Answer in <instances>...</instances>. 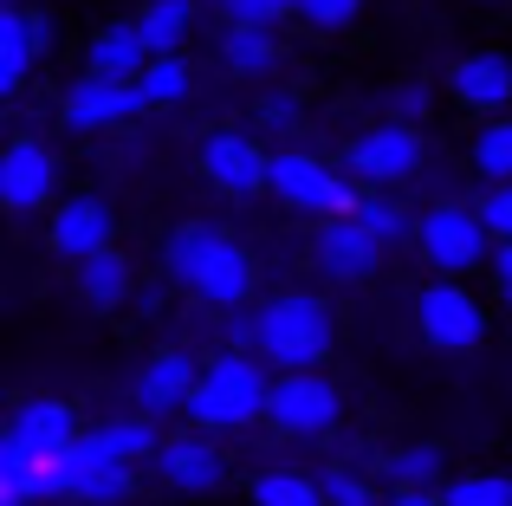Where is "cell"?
I'll return each mask as SVG.
<instances>
[{
  "label": "cell",
  "mask_w": 512,
  "mask_h": 506,
  "mask_svg": "<svg viewBox=\"0 0 512 506\" xmlns=\"http://www.w3.org/2000/svg\"><path fill=\"white\" fill-rule=\"evenodd\" d=\"M357 221L376 234L383 247H402V241H415V208H402V195H363L357 202Z\"/></svg>",
  "instance_id": "f546056e"
},
{
  "label": "cell",
  "mask_w": 512,
  "mask_h": 506,
  "mask_svg": "<svg viewBox=\"0 0 512 506\" xmlns=\"http://www.w3.org/2000/svg\"><path fill=\"white\" fill-rule=\"evenodd\" d=\"M91 435H98V442L111 448L117 461H130V468H143V461L156 468V455H163V442H169V435H163V422L137 416V409H124V416H104Z\"/></svg>",
  "instance_id": "cb8c5ba5"
},
{
  "label": "cell",
  "mask_w": 512,
  "mask_h": 506,
  "mask_svg": "<svg viewBox=\"0 0 512 506\" xmlns=\"http://www.w3.org/2000/svg\"><path fill=\"white\" fill-rule=\"evenodd\" d=\"M389 506H448V494H441V487L435 494H389Z\"/></svg>",
  "instance_id": "74e56055"
},
{
  "label": "cell",
  "mask_w": 512,
  "mask_h": 506,
  "mask_svg": "<svg viewBox=\"0 0 512 506\" xmlns=\"http://www.w3.org/2000/svg\"><path fill=\"white\" fill-rule=\"evenodd\" d=\"M415 318V338L428 351H480L493 338V305L480 299L467 279H428L409 305Z\"/></svg>",
  "instance_id": "9c48e42d"
},
{
  "label": "cell",
  "mask_w": 512,
  "mask_h": 506,
  "mask_svg": "<svg viewBox=\"0 0 512 506\" xmlns=\"http://www.w3.org/2000/svg\"><path fill=\"white\" fill-rule=\"evenodd\" d=\"M65 202V163L46 137L20 130V137L0 150V208L7 215H52Z\"/></svg>",
  "instance_id": "30bf717a"
},
{
  "label": "cell",
  "mask_w": 512,
  "mask_h": 506,
  "mask_svg": "<svg viewBox=\"0 0 512 506\" xmlns=\"http://www.w3.org/2000/svg\"><path fill=\"white\" fill-rule=\"evenodd\" d=\"M318 487H325V506H389V494L350 461H325L318 468Z\"/></svg>",
  "instance_id": "4dcf8cb0"
},
{
  "label": "cell",
  "mask_w": 512,
  "mask_h": 506,
  "mask_svg": "<svg viewBox=\"0 0 512 506\" xmlns=\"http://www.w3.org/2000/svg\"><path fill=\"white\" fill-rule=\"evenodd\" d=\"M46 247L59 253V260H72V266L111 253L117 247V208H111V195L72 189L59 208H52V221H46Z\"/></svg>",
  "instance_id": "2e32d148"
},
{
  "label": "cell",
  "mask_w": 512,
  "mask_h": 506,
  "mask_svg": "<svg viewBox=\"0 0 512 506\" xmlns=\"http://www.w3.org/2000/svg\"><path fill=\"white\" fill-rule=\"evenodd\" d=\"M156 481H163L169 494H182V500H214V494H227L234 468H227L221 435H201V429L169 435L163 455H156Z\"/></svg>",
  "instance_id": "9a60e30c"
},
{
  "label": "cell",
  "mask_w": 512,
  "mask_h": 506,
  "mask_svg": "<svg viewBox=\"0 0 512 506\" xmlns=\"http://www.w3.org/2000/svg\"><path fill=\"white\" fill-rule=\"evenodd\" d=\"M214 59H221L227 78H247V85L266 91V78L286 65V39H279L273 26H221V39H214Z\"/></svg>",
  "instance_id": "44dd1931"
},
{
  "label": "cell",
  "mask_w": 512,
  "mask_h": 506,
  "mask_svg": "<svg viewBox=\"0 0 512 506\" xmlns=\"http://www.w3.org/2000/svg\"><path fill=\"white\" fill-rule=\"evenodd\" d=\"M195 13H201L195 0H143L137 7V26L156 59H182V46L195 39Z\"/></svg>",
  "instance_id": "d4e9b609"
},
{
  "label": "cell",
  "mask_w": 512,
  "mask_h": 506,
  "mask_svg": "<svg viewBox=\"0 0 512 506\" xmlns=\"http://www.w3.org/2000/svg\"><path fill=\"white\" fill-rule=\"evenodd\" d=\"M221 13L227 26H273L279 33V20H292V0H221Z\"/></svg>",
  "instance_id": "e575fe53"
},
{
  "label": "cell",
  "mask_w": 512,
  "mask_h": 506,
  "mask_svg": "<svg viewBox=\"0 0 512 506\" xmlns=\"http://www.w3.org/2000/svg\"><path fill=\"white\" fill-rule=\"evenodd\" d=\"M415 253H422V266L435 279H467V273H487L500 241L487 234V221H480L474 202H428L422 221H415Z\"/></svg>",
  "instance_id": "8992f818"
},
{
  "label": "cell",
  "mask_w": 512,
  "mask_h": 506,
  "mask_svg": "<svg viewBox=\"0 0 512 506\" xmlns=\"http://www.w3.org/2000/svg\"><path fill=\"white\" fill-rule=\"evenodd\" d=\"M195 383H201V357H188L182 344H156L130 364L124 390H130V409L150 422H169V416H188L195 403Z\"/></svg>",
  "instance_id": "4fadbf2b"
},
{
  "label": "cell",
  "mask_w": 512,
  "mask_h": 506,
  "mask_svg": "<svg viewBox=\"0 0 512 506\" xmlns=\"http://www.w3.org/2000/svg\"><path fill=\"white\" fill-rule=\"evenodd\" d=\"M137 117H143V91L137 85H117V78L78 72L72 85L59 91V124L78 130V137H111V130L137 124Z\"/></svg>",
  "instance_id": "e0dca14e"
},
{
  "label": "cell",
  "mask_w": 512,
  "mask_h": 506,
  "mask_svg": "<svg viewBox=\"0 0 512 506\" xmlns=\"http://www.w3.org/2000/svg\"><path fill=\"white\" fill-rule=\"evenodd\" d=\"M150 39H143L137 20H104L98 33L85 39V72L91 78H117V85H137L143 72H150Z\"/></svg>",
  "instance_id": "ffe728a7"
},
{
  "label": "cell",
  "mask_w": 512,
  "mask_h": 506,
  "mask_svg": "<svg viewBox=\"0 0 512 506\" xmlns=\"http://www.w3.org/2000/svg\"><path fill=\"white\" fill-rule=\"evenodd\" d=\"M85 442V422L65 396H20L7 409V429H0V494H26L33 500V481L65 461Z\"/></svg>",
  "instance_id": "277c9868"
},
{
  "label": "cell",
  "mask_w": 512,
  "mask_h": 506,
  "mask_svg": "<svg viewBox=\"0 0 512 506\" xmlns=\"http://www.w3.org/2000/svg\"><path fill=\"white\" fill-rule=\"evenodd\" d=\"M441 98L474 111L480 124H487V117H506L512 111V52H500V46L454 52V59L441 65Z\"/></svg>",
  "instance_id": "5bb4252c"
},
{
  "label": "cell",
  "mask_w": 512,
  "mask_h": 506,
  "mask_svg": "<svg viewBox=\"0 0 512 506\" xmlns=\"http://www.w3.org/2000/svg\"><path fill=\"white\" fill-rule=\"evenodd\" d=\"M137 91H143V111L188 104V91H195V65H188V59H150V72L137 78Z\"/></svg>",
  "instance_id": "f1b7e54d"
},
{
  "label": "cell",
  "mask_w": 512,
  "mask_h": 506,
  "mask_svg": "<svg viewBox=\"0 0 512 506\" xmlns=\"http://www.w3.org/2000/svg\"><path fill=\"white\" fill-rule=\"evenodd\" d=\"M266 195H273L279 208H292V215L305 221H344L357 215L363 189L344 176V163H331V156L305 150V143H292V150H273V182H266Z\"/></svg>",
  "instance_id": "5b68a950"
},
{
  "label": "cell",
  "mask_w": 512,
  "mask_h": 506,
  "mask_svg": "<svg viewBox=\"0 0 512 506\" xmlns=\"http://www.w3.org/2000/svg\"><path fill=\"white\" fill-rule=\"evenodd\" d=\"M467 156H474V176L487 182V189L512 182V111L506 117H487V124L474 130V143H467Z\"/></svg>",
  "instance_id": "4316f807"
},
{
  "label": "cell",
  "mask_w": 512,
  "mask_h": 506,
  "mask_svg": "<svg viewBox=\"0 0 512 506\" xmlns=\"http://www.w3.org/2000/svg\"><path fill=\"white\" fill-rule=\"evenodd\" d=\"M292 20L312 33H350L363 20V0H292Z\"/></svg>",
  "instance_id": "836d02e7"
},
{
  "label": "cell",
  "mask_w": 512,
  "mask_h": 506,
  "mask_svg": "<svg viewBox=\"0 0 512 506\" xmlns=\"http://www.w3.org/2000/svg\"><path fill=\"white\" fill-rule=\"evenodd\" d=\"M383 260H389V247L376 241L357 215L325 221V228L312 234V266H318L325 286H370V279L383 273Z\"/></svg>",
  "instance_id": "ac0fdd59"
},
{
  "label": "cell",
  "mask_w": 512,
  "mask_h": 506,
  "mask_svg": "<svg viewBox=\"0 0 512 506\" xmlns=\"http://www.w3.org/2000/svg\"><path fill=\"white\" fill-rule=\"evenodd\" d=\"M163 279L208 312H253L260 299V260L221 221H175L163 234Z\"/></svg>",
  "instance_id": "6da1fadb"
},
{
  "label": "cell",
  "mask_w": 512,
  "mask_h": 506,
  "mask_svg": "<svg viewBox=\"0 0 512 506\" xmlns=\"http://www.w3.org/2000/svg\"><path fill=\"white\" fill-rule=\"evenodd\" d=\"M376 481H389V494H435V487H448V448L441 442H402L389 448L383 461H376Z\"/></svg>",
  "instance_id": "7402d4cb"
},
{
  "label": "cell",
  "mask_w": 512,
  "mask_h": 506,
  "mask_svg": "<svg viewBox=\"0 0 512 506\" xmlns=\"http://www.w3.org/2000/svg\"><path fill=\"white\" fill-rule=\"evenodd\" d=\"M441 494H448V506H512V474L506 468H467Z\"/></svg>",
  "instance_id": "1f68e13d"
},
{
  "label": "cell",
  "mask_w": 512,
  "mask_h": 506,
  "mask_svg": "<svg viewBox=\"0 0 512 506\" xmlns=\"http://www.w3.org/2000/svg\"><path fill=\"white\" fill-rule=\"evenodd\" d=\"M195 169L214 195L253 202V195H266V182H273V150H266L260 130H208L201 150H195Z\"/></svg>",
  "instance_id": "8fae6325"
},
{
  "label": "cell",
  "mask_w": 512,
  "mask_h": 506,
  "mask_svg": "<svg viewBox=\"0 0 512 506\" xmlns=\"http://www.w3.org/2000/svg\"><path fill=\"white\" fill-rule=\"evenodd\" d=\"M52 46H59V26L39 7H26V0H7V7H0V98H20L33 65L46 59Z\"/></svg>",
  "instance_id": "d6986e66"
},
{
  "label": "cell",
  "mask_w": 512,
  "mask_h": 506,
  "mask_svg": "<svg viewBox=\"0 0 512 506\" xmlns=\"http://www.w3.org/2000/svg\"><path fill=\"white\" fill-rule=\"evenodd\" d=\"M428 111H435V85H428V78H396V85L383 91V124H415L422 130Z\"/></svg>",
  "instance_id": "d6a6232c"
},
{
  "label": "cell",
  "mask_w": 512,
  "mask_h": 506,
  "mask_svg": "<svg viewBox=\"0 0 512 506\" xmlns=\"http://www.w3.org/2000/svg\"><path fill=\"white\" fill-rule=\"evenodd\" d=\"M130 494H137V468H130V461H117L91 429H85V442H78L72 455L52 461V468L33 481V506H52V500H72V506H124Z\"/></svg>",
  "instance_id": "52a82bcc"
},
{
  "label": "cell",
  "mask_w": 512,
  "mask_h": 506,
  "mask_svg": "<svg viewBox=\"0 0 512 506\" xmlns=\"http://www.w3.org/2000/svg\"><path fill=\"white\" fill-rule=\"evenodd\" d=\"M253 124H260V137H279V143L292 150V143H299V130H305V91L266 85L260 104H253Z\"/></svg>",
  "instance_id": "83f0119b"
},
{
  "label": "cell",
  "mask_w": 512,
  "mask_h": 506,
  "mask_svg": "<svg viewBox=\"0 0 512 506\" xmlns=\"http://www.w3.org/2000/svg\"><path fill=\"white\" fill-rule=\"evenodd\" d=\"M338 163L363 195H402L428 163V137L415 124H370L344 143Z\"/></svg>",
  "instance_id": "ba28073f"
},
{
  "label": "cell",
  "mask_w": 512,
  "mask_h": 506,
  "mask_svg": "<svg viewBox=\"0 0 512 506\" xmlns=\"http://www.w3.org/2000/svg\"><path fill=\"white\" fill-rule=\"evenodd\" d=\"M72 292L91 312H117V305H130V292H137V266H130L124 247H111V253H98V260L72 266Z\"/></svg>",
  "instance_id": "603a6c76"
},
{
  "label": "cell",
  "mask_w": 512,
  "mask_h": 506,
  "mask_svg": "<svg viewBox=\"0 0 512 506\" xmlns=\"http://www.w3.org/2000/svg\"><path fill=\"white\" fill-rule=\"evenodd\" d=\"M338 351V305L312 286L273 292V299L253 305V357L279 377H299V370H325Z\"/></svg>",
  "instance_id": "7a4b0ae2"
},
{
  "label": "cell",
  "mask_w": 512,
  "mask_h": 506,
  "mask_svg": "<svg viewBox=\"0 0 512 506\" xmlns=\"http://www.w3.org/2000/svg\"><path fill=\"white\" fill-rule=\"evenodd\" d=\"M0 506H33V500H26V494H0Z\"/></svg>",
  "instance_id": "f35d334b"
},
{
  "label": "cell",
  "mask_w": 512,
  "mask_h": 506,
  "mask_svg": "<svg viewBox=\"0 0 512 506\" xmlns=\"http://www.w3.org/2000/svg\"><path fill=\"white\" fill-rule=\"evenodd\" d=\"M344 422V390L325 370H299V377L273 383V403H266V429L286 435V442H325Z\"/></svg>",
  "instance_id": "7c38bea8"
},
{
  "label": "cell",
  "mask_w": 512,
  "mask_h": 506,
  "mask_svg": "<svg viewBox=\"0 0 512 506\" xmlns=\"http://www.w3.org/2000/svg\"><path fill=\"white\" fill-rule=\"evenodd\" d=\"M247 506H325L318 468H260L247 481Z\"/></svg>",
  "instance_id": "484cf974"
},
{
  "label": "cell",
  "mask_w": 512,
  "mask_h": 506,
  "mask_svg": "<svg viewBox=\"0 0 512 506\" xmlns=\"http://www.w3.org/2000/svg\"><path fill=\"white\" fill-rule=\"evenodd\" d=\"M273 383L279 370H266L253 351H221L201 357V383H195V403H188V429L201 435H247L266 422V403H273Z\"/></svg>",
  "instance_id": "3957f363"
},
{
  "label": "cell",
  "mask_w": 512,
  "mask_h": 506,
  "mask_svg": "<svg viewBox=\"0 0 512 506\" xmlns=\"http://www.w3.org/2000/svg\"><path fill=\"white\" fill-rule=\"evenodd\" d=\"M474 208H480V221H487V234H493V241H500V247H512V182H500V189H487Z\"/></svg>",
  "instance_id": "d590c367"
},
{
  "label": "cell",
  "mask_w": 512,
  "mask_h": 506,
  "mask_svg": "<svg viewBox=\"0 0 512 506\" xmlns=\"http://www.w3.org/2000/svg\"><path fill=\"white\" fill-rule=\"evenodd\" d=\"M487 279H493V305L512 318V247L493 253V266H487Z\"/></svg>",
  "instance_id": "8d00e7d4"
}]
</instances>
